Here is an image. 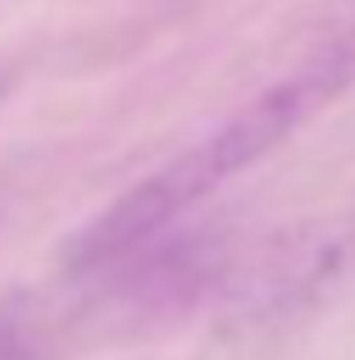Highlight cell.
<instances>
[{
	"mask_svg": "<svg viewBox=\"0 0 355 360\" xmlns=\"http://www.w3.org/2000/svg\"><path fill=\"white\" fill-rule=\"evenodd\" d=\"M0 360H41V356L32 352V342H27L18 328L0 324Z\"/></svg>",
	"mask_w": 355,
	"mask_h": 360,
	"instance_id": "7a4b0ae2",
	"label": "cell"
},
{
	"mask_svg": "<svg viewBox=\"0 0 355 360\" xmlns=\"http://www.w3.org/2000/svg\"><path fill=\"white\" fill-rule=\"evenodd\" d=\"M355 87V27L342 32L333 46H323L305 69H296L287 82L250 101L241 115H232L223 128L201 137L192 150L173 155L164 169H155L146 183H137L123 201H114L73 246V264H100L114 255L142 246L151 233L169 229L182 210L219 192L228 178L264 160L278 141H287L310 115H319L333 96Z\"/></svg>",
	"mask_w": 355,
	"mask_h": 360,
	"instance_id": "6da1fadb",
	"label": "cell"
}]
</instances>
